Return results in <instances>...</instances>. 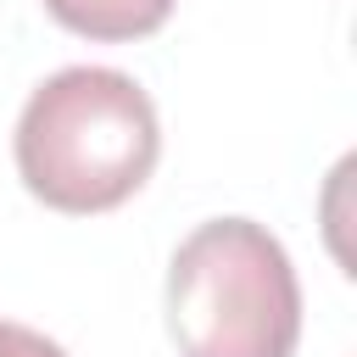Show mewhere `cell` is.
Masks as SVG:
<instances>
[{
    "label": "cell",
    "mask_w": 357,
    "mask_h": 357,
    "mask_svg": "<svg viewBox=\"0 0 357 357\" xmlns=\"http://www.w3.org/2000/svg\"><path fill=\"white\" fill-rule=\"evenodd\" d=\"M167 329L184 357H296L301 284L279 234L206 218L167 262Z\"/></svg>",
    "instance_id": "7a4b0ae2"
},
{
    "label": "cell",
    "mask_w": 357,
    "mask_h": 357,
    "mask_svg": "<svg viewBox=\"0 0 357 357\" xmlns=\"http://www.w3.org/2000/svg\"><path fill=\"white\" fill-rule=\"evenodd\" d=\"M0 357H67L50 335H39V329H28V324H11V318H0Z\"/></svg>",
    "instance_id": "277c9868"
},
{
    "label": "cell",
    "mask_w": 357,
    "mask_h": 357,
    "mask_svg": "<svg viewBox=\"0 0 357 357\" xmlns=\"http://www.w3.org/2000/svg\"><path fill=\"white\" fill-rule=\"evenodd\" d=\"M178 0H45V11L84 39L100 45H123V39H145L173 17Z\"/></svg>",
    "instance_id": "3957f363"
},
{
    "label": "cell",
    "mask_w": 357,
    "mask_h": 357,
    "mask_svg": "<svg viewBox=\"0 0 357 357\" xmlns=\"http://www.w3.org/2000/svg\"><path fill=\"white\" fill-rule=\"evenodd\" d=\"M11 156L28 195L50 212H112L162 156L156 100L117 67H61L22 100Z\"/></svg>",
    "instance_id": "6da1fadb"
}]
</instances>
